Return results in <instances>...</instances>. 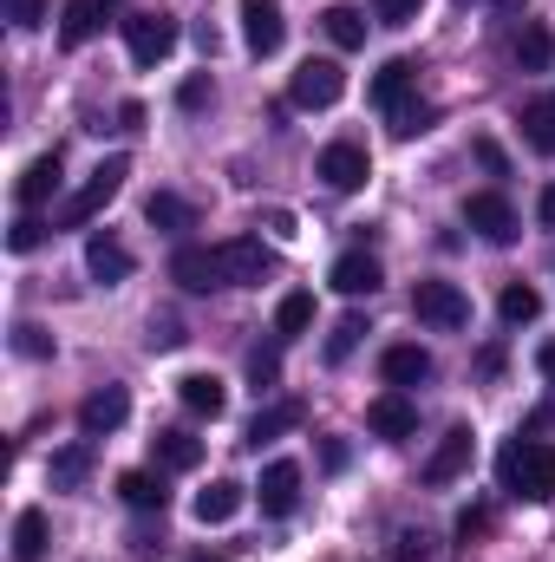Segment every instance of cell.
I'll use <instances>...</instances> for the list:
<instances>
[{"label":"cell","mask_w":555,"mask_h":562,"mask_svg":"<svg viewBox=\"0 0 555 562\" xmlns=\"http://www.w3.org/2000/svg\"><path fill=\"white\" fill-rule=\"evenodd\" d=\"M484 530H490V510H464V517H457V537H464V543L484 537Z\"/></svg>","instance_id":"44"},{"label":"cell","mask_w":555,"mask_h":562,"mask_svg":"<svg viewBox=\"0 0 555 562\" xmlns=\"http://www.w3.org/2000/svg\"><path fill=\"white\" fill-rule=\"evenodd\" d=\"M125 53H132L138 66H163V59L177 53V20H170V13H132V20H125Z\"/></svg>","instance_id":"4"},{"label":"cell","mask_w":555,"mask_h":562,"mask_svg":"<svg viewBox=\"0 0 555 562\" xmlns=\"http://www.w3.org/2000/svg\"><path fill=\"white\" fill-rule=\"evenodd\" d=\"M39 236H46V223H33V216H20V223L7 229V249H13V256H33V249H39Z\"/></svg>","instance_id":"39"},{"label":"cell","mask_w":555,"mask_h":562,"mask_svg":"<svg viewBox=\"0 0 555 562\" xmlns=\"http://www.w3.org/2000/svg\"><path fill=\"white\" fill-rule=\"evenodd\" d=\"M118 497H125L132 510H163V497H170V491H163L150 471H125V477H118Z\"/></svg>","instance_id":"31"},{"label":"cell","mask_w":555,"mask_h":562,"mask_svg":"<svg viewBox=\"0 0 555 562\" xmlns=\"http://www.w3.org/2000/svg\"><path fill=\"white\" fill-rule=\"evenodd\" d=\"M223 269H229V288H256L275 269V256L262 249V236H236V243H223Z\"/></svg>","instance_id":"11"},{"label":"cell","mask_w":555,"mask_h":562,"mask_svg":"<svg viewBox=\"0 0 555 562\" xmlns=\"http://www.w3.org/2000/svg\"><path fill=\"white\" fill-rule=\"evenodd\" d=\"M497 477H503L510 497L550 504L555 497V445H543V438H510L503 458H497Z\"/></svg>","instance_id":"1"},{"label":"cell","mask_w":555,"mask_h":562,"mask_svg":"<svg viewBox=\"0 0 555 562\" xmlns=\"http://www.w3.org/2000/svg\"><path fill=\"white\" fill-rule=\"evenodd\" d=\"M536 216H543V223H550V229H555V183H550V190H543V203H536Z\"/></svg>","instance_id":"48"},{"label":"cell","mask_w":555,"mask_h":562,"mask_svg":"<svg viewBox=\"0 0 555 562\" xmlns=\"http://www.w3.org/2000/svg\"><path fill=\"white\" fill-rule=\"evenodd\" d=\"M517 66H523V72H550L555 66V33L543 20H530V26L517 33Z\"/></svg>","instance_id":"23"},{"label":"cell","mask_w":555,"mask_h":562,"mask_svg":"<svg viewBox=\"0 0 555 562\" xmlns=\"http://www.w3.org/2000/svg\"><path fill=\"white\" fill-rule=\"evenodd\" d=\"M190 562H223V557H190Z\"/></svg>","instance_id":"50"},{"label":"cell","mask_w":555,"mask_h":562,"mask_svg":"<svg viewBox=\"0 0 555 562\" xmlns=\"http://www.w3.org/2000/svg\"><path fill=\"white\" fill-rule=\"evenodd\" d=\"M320 26H327V40H333L340 53L366 46V13H360V7H347V0H333V7L320 13Z\"/></svg>","instance_id":"21"},{"label":"cell","mask_w":555,"mask_h":562,"mask_svg":"<svg viewBox=\"0 0 555 562\" xmlns=\"http://www.w3.org/2000/svg\"><path fill=\"white\" fill-rule=\"evenodd\" d=\"M190 510H196V524H203V530H209V524H229V517L242 510V484H236V477H216L209 491H196V504H190Z\"/></svg>","instance_id":"17"},{"label":"cell","mask_w":555,"mask_h":562,"mask_svg":"<svg viewBox=\"0 0 555 562\" xmlns=\"http://www.w3.org/2000/svg\"><path fill=\"white\" fill-rule=\"evenodd\" d=\"M86 471H92V445H66V451H53V484H86Z\"/></svg>","instance_id":"33"},{"label":"cell","mask_w":555,"mask_h":562,"mask_svg":"<svg viewBox=\"0 0 555 562\" xmlns=\"http://www.w3.org/2000/svg\"><path fill=\"white\" fill-rule=\"evenodd\" d=\"M360 334H366V321H360V314H347V321H333V334H327V360L340 367V360H347V353L360 347Z\"/></svg>","instance_id":"34"},{"label":"cell","mask_w":555,"mask_h":562,"mask_svg":"<svg viewBox=\"0 0 555 562\" xmlns=\"http://www.w3.org/2000/svg\"><path fill=\"white\" fill-rule=\"evenodd\" d=\"M307 327H314V294H281L275 334L281 340H294V334H307Z\"/></svg>","instance_id":"32"},{"label":"cell","mask_w":555,"mask_h":562,"mask_svg":"<svg viewBox=\"0 0 555 562\" xmlns=\"http://www.w3.org/2000/svg\"><path fill=\"white\" fill-rule=\"evenodd\" d=\"M177 400H183L196 419H223V406H229V386H223L216 373H183V380H177Z\"/></svg>","instance_id":"15"},{"label":"cell","mask_w":555,"mask_h":562,"mask_svg":"<svg viewBox=\"0 0 555 562\" xmlns=\"http://www.w3.org/2000/svg\"><path fill=\"white\" fill-rule=\"evenodd\" d=\"M53 190H59V150H46V157H33V164H26V177H20V203H26V210H39Z\"/></svg>","instance_id":"24"},{"label":"cell","mask_w":555,"mask_h":562,"mask_svg":"<svg viewBox=\"0 0 555 562\" xmlns=\"http://www.w3.org/2000/svg\"><path fill=\"white\" fill-rule=\"evenodd\" d=\"M523 138L536 144L543 157H555V99H530L523 105Z\"/></svg>","instance_id":"29"},{"label":"cell","mask_w":555,"mask_h":562,"mask_svg":"<svg viewBox=\"0 0 555 562\" xmlns=\"http://www.w3.org/2000/svg\"><path fill=\"white\" fill-rule=\"evenodd\" d=\"M13 353H26V360H46V353H53V340H46V327H33V321H20V327H13Z\"/></svg>","instance_id":"38"},{"label":"cell","mask_w":555,"mask_h":562,"mask_svg":"<svg viewBox=\"0 0 555 562\" xmlns=\"http://www.w3.org/2000/svg\"><path fill=\"white\" fill-rule=\"evenodd\" d=\"M209 92H216V86H209V79L196 72V79H183V92H177V105H183V112H203V105H209Z\"/></svg>","instance_id":"41"},{"label":"cell","mask_w":555,"mask_h":562,"mask_svg":"<svg viewBox=\"0 0 555 562\" xmlns=\"http://www.w3.org/2000/svg\"><path fill=\"white\" fill-rule=\"evenodd\" d=\"M314 177H320L327 190H360V183L373 177V157H366L360 144H327L320 164H314Z\"/></svg>","instance_id":"8"},{"label":"cell","mask_w":555,"mask_h":562,"mask_svg":"<svg viewBox=\"0 0 555 562\" xmlns=\"http://www.w3.org/2000/svg\"><path fill=\"white\" fill-rule=\"evenodd\" d=\"M464 223H471L484 243H517V210H510V196H497V190L464 196Z\"/></svg>","instance_id":"7"},{"label":"cell","mask_w":555,"mask_h":562,"mask_svg":"<svg viewBox=\"0 0 555 562\" xmlns=\"http://www.w3.org/2000/svg\"><path fill=\"white\" fill-rule=\"evenodd\" d=\"M366 425H373L380 438H393V445H399V438H412V431H418V406L406 400V393H380V400L366 406Z\"/></svg>","instance_id":"14"},{"label":"cell","mask_w":555,"mask_h":562,"mask_svg":"<svg viewBox=\"0 0 555 562\" xmlns=\"http://www.w3.org/2000/svg\"><path fill=\"white\" fill-rule=\"evenodd\" d=\"M46 557V510H20L13 517V562H39Z\"/></svg>","instance_id":"26"},{"label":"cell","mask_w":555,"mask_h":562,"mask_svg":"<svg viewBox=\"0 0 555 562\" xmlns=\"http://www.w3.org/2000/svg\"><path fill=\"white\" fill-rule=\"evenodd\" d=\"M170 281L190 288V294H209V288H229V269H223V249H177L170 256Z\"/></svg>","instance_id":"6"},{"label":"cell","mask_w":555,"mask_h":562,"mask_svg":"<svg viewBox=\"0 0 555 562\" xmlns=\"http://www.w3.org/2000/svg\"><path fill=\"white\" fill-rule=\"evenodd\" d=\"M412 314L418 321H431V327H464V321H471V301H464L457 281H418L412 288Z\"/></svg>","instance_id":"5"},{"label":"cell","mask_w":555,"mask_h":562,"mask_svg":"<svg viewBox=\"0 0 555 562\" xmlns=\"http://www.w3.org/2000/svg\"><path fill=\"white\" fill-rule=\"evenodd\" d=\"M7 20L26 33V26H39V20H46V0H7Z\"/></svg>","instance_id":"42"},{"label":"cell","mask_w":555,"mask_h":562,"mask_svg":"<svg viewBox=\"0 0 555 562\" xmlns=\"http://www.w3.org/2000/svg\"><path fill=\"white\" fill-rule=\"evenodd\" d=\"M438 550H431V530H399L393 537V562H431Z\"/></svg>","instance_id":"36"},{"label":"cell","mask_w":555,"mask_h":562,"mask_svg":"<svg viewBox=\"0 0 555 562\" xmlns=\"http://www.w3.org/2000/svg\"><path fill=\"white\" fill-rule=\"evenodd\" d=\"M249 380H256V393H269V386L281 380V353L275 347H256V353H249Z\"/></svg>","instance_id":"37"},{"label":"cell","mask_w":555,"mask_h":562,"mask_svg":"<svg viewBox=\"0 0 555 562\" xmlns=\"http://www.w3.org/2000/svg\"><path fill=\"white\" fill-rule=\"evenodd\" d=\"M256 497H262V517H287V510L301 504V464H287V458H275V464L262 471Z\"/></svg>","instance_id":"13"},{"label":"cell","mask_w":555,"mask_h":562,"mask_svg":"<svg viewBox=\"0 0 555 562\" xmlns=\"http://www.w3.org/2000/svg\"><path fill=\"white\" fill-rule=\"evenodd\" d=\"M118 125H125V132H138V125H144V105H138V99H125V105H118Z\"/></svg>","instance_id":"47"},{"label":"cell","mask_w":555,"mask_h":562,"mask_svg":"<svg viewBox=\"0 0 555 562\" xmlns=\"http://www.w3.org/2000/svg\"><path fill=\"white\" fill-rule=\"evenodd\" d=\"M380 367H386V380H393V386H418V380H431V353L412 347V340H406V347H386V360H380Z\"/></svg>","instance_id":"25"},{"label":"cell","mask_w":555,"mask_h":562,"mask_svg":"<svg viewBox=\"0 0 555 562\" xmlns=\"http://www.w3.org/2000/svg\"><path fill=\"white\" fill-rule=\"evenodd\" d=\"M281 40H287V20L275 0H242V46L256 59H269V53H281Z\"/></svg>","instance_id":"9"},{"label":"cell","mask_w":555,"mask_h":562,"mask_svg":"<svg viewBox=\"0 0 555 562\" xmlns=\"http://www.w3.org/2000/svg\"><path fill=\"white\" fill-rule=\"evenodd\" d=\"M477 157H484V170H497V177L510 170V164H503V150H497V144H490V138H477Z\"/></svg>","instance_id":"46"},{"label":"cell","mask_w":555,"mask_h":562,"mask_svg":"<svg viewBox=\"0 0 555 562\" xmlns=\"http://www.w3.org/2000/svg\"><path fill=\"white\" fill-rule=\"evenodd\" d=\"M497 314H503L510 327H523V321H536V314H543V294H536L530 281H510V288L497 294Z\"/></svg>","instance_id":"28"},{"label":"cell","mask_w":555,"mask_h":562,"mask_svg":"<svg viewBox=\"0 0 555 562\" xmlns=\"http://www.w3.org/2000/svg\"><path fill=\"white\" fill-rule=\"evenodd\" d=\"M320 464H327V471H347V445H340V438H320Z\"/></svg>","instance_id":"45"},{"label":"cell","mask_w":555,"mask_h":562,"mask_svg":"<svg viewBox=\"0 0 555 562\" xmlns=\"http://www.w3.org/2000/svg\"><path fill=\"white\" fill-rule=\"evenodd\" d=\"M536 367H543V373H550V380H555V340H550V347H543V353H536Z\"/></svg>","instance_id":"49"},{"label":"cell","mask_w":555,"mask_h":562,"mask_svg":"<svg viewBox=\"0 0 555 562\" xmlns=\"http://www.w3.org/2000/svg\"><path fill=\"white\" fill-rule=\"evenodd\" d=\"M150 451H157L163 471H196L203 464V438H190V431H157Z\"/></svg>","instance_id":"22"},{"label":"cell","mask_w":555,"mask_h":562,"mask_svg":"<svg viewBox=\"0 0 555 562\" xmlns=\"http://www.w3.org/2000/svg\"><path fill=\"white\" fill-rule=\"evenodd\" d=\"M144 340H150V353H170V347H183V327L163 314V321H150V334H144Z\"/></svg>","instance_id":"40"},{"label":"cell","mask_w":555,"mask_h":562,"mask_svg":"<svg viewBox=\"0 0 555 562\" xmlns=\"http://www.w3.org/2000/svg\"><path fill=\"white\" fill-rule=\"evenodd\" d=\"M125 177H132V157H105V164L92 170V183H86V190H79V196H72L66 210H59V223H66V229L92 223V216H99V210H105V203H112V196L125 190Z\"/></svg>","instance_id":"3"},{"label":"cell","mask_w":555,"mask_h":562,"mask_svg":"<svg viewBox=\"0 0 555 562\" xmlns=\"http://www.w3.org/2000/svg\"><path fill=\"white\" fill-rule=\"evenodd\" d=\"M418 7H424V0H380V20H386V26H412Z\"/></svg>","instance_id":"43"},{"label":"cell","mask_w":555,"mask_h":562,"mask_svg":"<svg viewBox=\"0 0 555 562\" xmlns=\"http://www.w3.org/2000/svg\"><path fill=\"white\" fill-rule=\"evenodd\" d=\"M86 269H92V281L118 288V281L132 276V249H125L118 236H92V243H86Z\"/></svg>","instance_id":"16"},{"label":"cell","mask_w":555,"mask_h":562,"mask_svg":"<svg viewBox=\"0 0 555 562\" xmlns=\"http://www.w3.org/2000/svg\"><path fill=\"white\" fill-rule=\"evenodd\" d=\"M125 419H132V393H125V386H99V393L79 406V431H86V438H105V431H118Z\"/></svg>","instance_id":"10"},{"label":"cell","mask_w":555,"mask_h":562,"mask_svg":"<svg viewBox=\"0 0 555 562\" xmlns=\"http://www.w3.org/2000/svg\"><path fill=\"white\" fill-rule=\"evenodd\" d=\"M340 92H347V72L333 59H301L294 79H287V99L301 112H327V105H340Z\"/></svg>","instance_id":"2"},{"label":"cell","mask_w":555,"mask_h":562,"mask_svg":"<svg viewBox=\"0 0 555 562\" xmlns=\"http://www.w3.org/2000/svg\"><path fill=\"white\" fill-rule=\"evenodd\" d=\"M301 419H307V413H301V400L269 406V413H256V425H249V445H269V438H281V431H294Z\"/></svg>","instance_id":"30"},{"label":"cell","mask_w":555,"mask_h":562,"mask_svg":"<svg viewBox=\"0 0 555 562\" xmlns=\"http://www.w3.org/2000/svg\"><path fill=\"white\" fill-rule=\"evenodd\" d=\"M471 458H477L471 425H451V431H444V445H438V451H431V464H424V484H451L457 471H471Z\"/></svg>","instance_id":"12"},{"label":"cell","mask_w":555,"mask_h":562,"mask_svg":"<svg viewBox=\"0 0 555 562\" xmlns=\"http://www.w3.org/2000/svg\"><path fill=\"white\" fill-rule=\"evenodd\" d=\"M412 59H386V66H380V72H373V105H380V112H399V105H406V99H412Z\"/></svg>","instance_id":"19"},{"label":"cell","mask_w":555,"mask_h":562,"mask_svg":"<svg viewBox=\"0 0 555 562\" xmlns=\"http://www.w3.org/2000/svg\"><path fill=\"white\" fill-rule=\"evenodd\" d=\"M333 288H340V294H373V288H380V262H373V256H366V249H347V256H340V262H333Z\"/></svg>","instance_id":"20"},{"label":"cell","mask_w":555,"mask_h":562,"mask_svg":"<svg viewBox=\"0 0 555 562\" xmlns=\"http://www.w3.org/2000/svg\"><path fill=\"white\" fill-rule=\"evenodd\" d=\"M112 13H118V0H72V7H66V26H59V40H66V46H86V40H92V33L112 20Z\"/></svg>","instance_id":"18"},{"label":"cell","mask_w":555,"mask_h":562,"mask_svg":"<svg viewBox=\"0 0 555 562\" xmlns=\"http://www.w3.org/2000/svg\"><path fill=\"white\" fill-rule=\"evenodd\" d=\"M144 223H150V229H190V223H196V210H190L183 196H170V190H157V196L144 203Z\"/></svg>","instance_id":"27"},{"label":"cell","mask_w":555,"mask_h":562,"mask_svg":"<svg viewBox=\"0 0 555 562\" xmlns=\"http://www.w3.org/2000/svg\"><path fill=\"white\" fill-rule=\"evenodd\" d=\"M386 119H393V132H399V138H418V132H431V119H438V112H431V105H418V99H406V105H399V112H386Z\"/></svg>","instance_id":"35"}]
</instances>
